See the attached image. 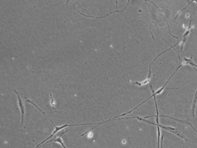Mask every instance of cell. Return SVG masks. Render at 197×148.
<instances>
[{
	"label": "cell",
	"mask_w": 197,
	"mask_h": 148,
	"mask_svg": "<svg viewBox=\"0 0 197 148\" xmlns=\"http://www.w3.org/2000/svg\"><path fill=\"white\" fill-rule=\"evenodd\" d=\"M51 122L54 125V126H55V130H54V131L53 132L52 134L51 135H50V136L48 137V138L44 140V141H43V142L39 144H38V146H37L36 147V148H38L40 146H41L42 145H43L44 143L47 142L48 140L50 139V138H51V137H52L53 136H54V135H55L56 133L57 132L61 130H62V129H64V128L67 127V126H80V125H86V124H82L68 125L67 124V123H66V124L62 125V126H56L55 124H54V123L53 122V121Z\"/></svg>",
	"instance_id": "cell-1"
},
{
	"label": "cell",
	"mask_w": 197,
	"mask_h": 148,
	"mask_svg": "<svg viewBox=\"0 0 197 148\" xmlns=\"http://www.w3.org/2000/svg\"><path fill=\"white\" fill-rule=\"evenodd\" d=\"M15 93L16 94L17 97H18V104L19 105L20 109H21V117H22V122H21V126H22L24 122V116L25 114V107L24 106L23 102H22V100L20 97L19 94L16 91L14 90Z\"/></svg>",
	"instance_id": "cell-2"
},
{
	"label": "cell",
	"mask_w": 197,
	"mask_h": 148,
	"mask_svg": "<svg viewBox=\"0 0 197 148\" xmlns=\"http://www.w3.org/2000/svg\"><path fill=\"white\" fill-rule=\"evenodd\" d=\"M68 132L67 130L64 131L63 130V131L62 132V133L59 137H58V138H56L55 139H53L51 140V142L52 141H54V143L53 144V147L52 148H54V144H55V142L59 143L64 148H66L65 145H64L63 141L61 139V137L62 136L63 134H65V133L67 132Z\"/></svg>",
	"instance_id": "cell-3"
},
{
	"label": "cell",
	"mask_w": 197,
	"mask_h": 148,
	"mask_svg": "<svg viewBox=\"0 0 197 148\" xmlns=\"http://www.w3.org/2000/svg\"><path fill=\"white\" fill-rule=\"evenodd\" d=\"M130 1H128V3L127 4V5L125 7H124V9H122V10H120V11H119V10H116V11H115L114 12H110V14H108L106 16H103V17H94V16H87L86 15L84 14H82V13H80V12L79 11H78V13H79L80 14H81V15H83L84 16L87 17H90V18H96V19H102L103 18H104L105 17H106L110 15V14H113V13H117V12H122V11H123L126 8V7H127V6H128V5L129 4V2H130Z\"/></svg>",
	"instance_id": "cell-4"
},
{
	"label": "cell",
	"mask_w": 197,
	"mask_h": 148,
	"mask_svg": "<svg viewBox=\"0 0 197 148\" xmlns=\"http://www.w3.org/2000/svg\"><path fill=\"white\" fill-rule=\"evenodd\" d=\"M197 99V91L196 92V94L195 98H194L193 103L192 109V113L193 115V116L194 117V111H195V108L196 104V100Z\"/></svg>",
	"instance_id": "cell-5"
},
{
	"label": "cell",
	"mask_w": 197,
	"mask_h": 148,
	"mask_svg": "<svg viewBox=\"0 0 197 148\" xmlns=\"http://www.w3.org/2000/svg\"><path fill=\"white\" fill-rule=\"evenodd\" d=\"M158 127V148H159V141H160V138L161 135V132H160V127L159 126H157Z\"/></svg>",
	"instance_id": "cell-6"
},
{
	"label": "cell",
	"mask_w": 197,
	"mask_h": 148,
	"mask_svg": "<svg viewBox=\"0 0 197 148\" xmlns=\"http://www.w3.org/2000/svg\"><path fill=\"white\" fill-rule=\"evenodd\" d=\"M50 97H51V101H50V103H51V105L52 106H53L54 107V106H56V103L55 102H54V100L53 99V97L52 95V94H50Z\"/></svg>",
	"instance_id": "cell-7"
},
{
	"label": "cell",
	"mask_w": 197,
	"mask_h": 148,
	"mask_svg": "<svg viewBox=\"0 0 197 148\" xmlns=\"http://www.w3.org/2000/svg\"><path fill=\"white\" fill-rule=\"evenodd\" d=\"M163 136H162V140H161V148H163V147H162V142H163Z\"/></svg>",
	"instance_id": "cell-8"
}]
</instances>
